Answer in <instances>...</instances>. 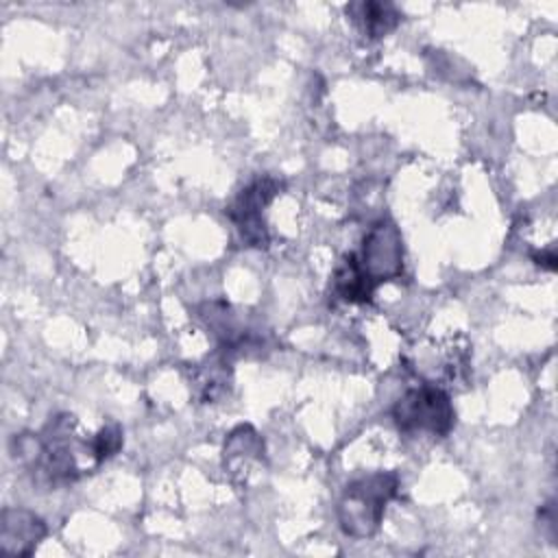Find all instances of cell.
I'll list each match as a JSON object with an SVG mask.
<instances>
[{
  "label": "cell",
  "instance_id": "6da1fadb",
  "mask_svg": "<svg viewBox=\"0 0 558 558\" xmlns=\"http://www.w3.org/2000/svg\"><path fill=\"white\" fill-rule=\"evenodd\" d=\"M399 477L395 473H371L351 482L338 504V521L344 534L353 538L373 536L384 519L388 501L397 495Z\"/></svg>",
  "mask_w": 558,
  "mask_h": 558
},
{
  "label": "cell",
  "instance_id": "7a4b0ae2",
  "mask_svg": "<svg viewBox=\"0 0 558 558\" xmlns=\"http://www.w3.org/2000/svg\"><path fill=\"white\" fill-rule=\"evenodd\" d=\"M392 418L403 434L447 436L456 423V410L440 386L423 384L397 399Z\"/></svg>",
  "mask_w": 558,
  "mask_h": 558
},
{
  "label": "cell",
  "instance_id": "3957f363",
  "mask_svg": "<svg viewBox=\"0 0 558 558\" xmlns=\"http://www.w3.org/2000/svg\"><path fill=\"white\" fill-rule=\"evenodd\" d=\"M279 190H281L279 179L270 174L255 177L244 190H240V194L227 207V216L233 220V225L238 227L246 244L257 248L268 246V231H266L262 211L279 194Z\"/></svg>",
  "mask_w": 558,
  "mask_h": 558
},
{
  "label": "cell",
  "instance_id": "277c9868",
  "mask_svg": "<svg viewBox=\"0 0 558 558\" xmlns=\"http://www.w3.org/2000/svg\"><path fill=\"white\" fill-rule=\"evenodd\" d=\"M357 262L375 283L397 279L403 272V240L392 220H379L371 227Z\"/></svg>",
  "mask_w": 558,
  "mask_h": 558
},
{
  "label": "cell",
  "instance_id": "5b68a950",
  "mask_svg": "<svg viewBox=\"0 0 558 558\" xmlns=\"http://www.w3.org/2000/svg\"><path fill=\"white\" fill-rule=\"evenodd\" d=\"M46 536L44 521L24 508H4L0 519V551L31 556Z\"/></svg>",
  "mask_w": 558,
  "mask_h": 558
},
{
  "label": "cell",
  "instance_id": "8992f818",
  "mask_svg": "<svg viewBox=\"0 0 558 558\" xmlns=\"http://www.w3.org/2000/svg\"><path fill=\"white\" fill-rule=\"evenodd\" d=\"M222 458H225V469L233 477H240L246 482V477L255 473V469L264 460V440L253 427L240 425L225 440Z\"/></svg>",
  "mask_w": 558,
  "mask_h": 558
},
{
  "label": "cell",
  "instance_id": "52a82bcc",
  "mask_svg": "<svg viewBox=\"0 0 558 558\" xmlns=\"http://www.w3.org/2000/svg\"><path fill=\"white\" fill-rule=\"evenodd\" d=\"M353 24L368 37H384L397 28L401 13L390 2H355L347 7Z\"/></svg>",
  "mask_w": 558,
  "mask_h": 558
},
{
  "label": "cell",
  "instance_id": "ba28073f",
  "mask_svg": "<svg viewBox=\"0 0 558 558\" xmlns=\"http://www.w3.org/2000/svg\"><path fill=\"white\" fill-rule=\"evenodd\" d=\"M377 283L364 272L357 262V255L344 257L333 275V292L347 303H366L371 301Z\"/></svg>",
  "mask_w": 558,
  "mask_h": 558
},
{
  "label": "cell",
  "instance_id": "9c48e42d",
  "mask_svg": "<svg viewBox=\"0 0 558 558\" xmlns=\"http://www.w3.org/2000/svg\"><path fill=\"white\" fill-rule=\"evenodd\" d=\"M225 362L218 364H207L205 368L198 371V388H201V397L205 401H214L218 395L225 392V384H227V373L222 371Z\"/></svg>",
  "mask_w": 558,
  "mask_h": 558
},
{
  "label": "cell",
  "instance_id": "30bf717a",
  "mask_svg": "<svg viewBox=\"0 0 558 558\" xmlns=\"http://www.w3.org/2000/svg\"><path fill=\"white\" fill-rule=\"evenodd\" d=\"M122 447V429L118 425H107L94 436V453L98 464L111 456H116Z\"/></svg>",
  "mask_w": 558,
  "mask_h": 558
}]
</instances>
